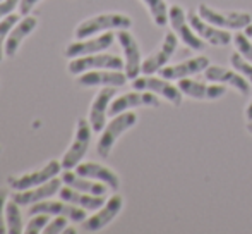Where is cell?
Returning <instances> with one entry per match:
<instances>
[{
	"label": "cell",
	"mask_w": 252,
	"mask_h": 234,
	"mask_svg": "<svg viewBox=\"0 0 252 234\" xmlns=\"http://www.w3.org/2000/svg\"><path fill=\"white\" fill-rule=\"evenodd\" d=\"M76 172L84 177H90V179L100 181V183L106 184L110 190L117 191L120 188V177L117 172H113L110 167L101 165L98 162H84V164H77Z\"/></svg>",
	"instance_id": "603a6c76"
},
{
	"label": "cell",
	"mask_w": 252,
	"mask_h": 234,
	"mask_svg": "<svg viewBox=\"0 0 252 234\" xmlns=\"http://www.w3.org/2000/svg\"><path fill=\"white\" fill-rule=\"evenodd\" d=\"M187 19H189L190 26L194 28V31L199 35L206 43L213 45V47H228L233 41V37L232 33H228V30L209 24L208 21L202 19L199 14H196L194 9L187 12Z\"/></svg>",
	"instance_id": "ba28073f"
},
{
	"label": "cell",
	"mask_w": 252,
	"mask_h": 234,
	"mask_svg": "<svg viewBox=\"0 0 252 234\" xmlns=\"http://www.w3.org/2000/svg\"><path fill=\"white\" fill-rule=\"evenodd\" d=\"M38 2H41V0H21L19 12L23 14V16H28V14L34 9V5H38Z\"/></svg>",
	"instance_id": "e575fe53"
},
{
	"label": "cell",
	"mask_w": 252,
	"mask_h": 234,
	"mask_svg": "<svg viewBox=\"0 0 252 234\" xmlns=\"http://www.w3.org/2000/svg\"><path fill=\"white\" fill-rule=\"evenodd\" d=\"M67 226H69V219H67L65 215H53V219L47 224V228L43 229V233H47V234L63 233Z\"/></svg>",
	"instance_id": "1f68e13d"
},
{
	"label": "cell",
	"mask_w": 252,
	"mask_h": 234,
	"mask_svg": "<svg viewBox=\"0 0 252 234\" xmlns=\"http://www.w3.org/2000/svg\"><path fill=\"white\" fill-rule=\"evenodd\" d=\"M59 195L63 201H69V203H72V205H77V207L84 208V210H98V208L105 205V198L103 196L74 190V188L67 186V184H63V186L60 188Z\"/></svg>",
	"instance_id": "d4e9b609"
},
{
	"label": "cell",
	"mask_w": 252,
	"mask_h": 234,
	"mask_svg": "<svg viewBox=\"0 0 252 234\" xmlns=\"http://www.w3.org/2000/svg\"><path fill=\"white\" fill-rule=\"evenodd\" d=\"M62 183L67 184V186L74 188V190L84 191V193L90 195H98V196H105L106 191H108V186L106 184L100 183V181L90 179V177H84L77 172H72L70 169H63L62 171Z\"/></svg>",
	"instance_id": "cb8c5ba5"
},
{
	"label": "cell",
	"mask_w": 252,
	"mask_h": 234,
	"mask_svg": "<svg viewBox=\"0 0 252 234\" xmlns=\"http://www.w3.org/2000/svg\"><path fill=\"white\" fill-rule=\"evenodd\" d=\"M115 93H117L115 86H103V90L98 91L96 97L91 102L88 120H90L93 131H96V133H101L103 127L106 126V114H108L110 104H112Z\"/></svg>",
	"instance_id": "e0dca14e"
},
{
	"label": "cell",
	"mask_w": 252,
	"mask_h": 234,
	"mask_svg": "<svg viewBox=\"0 0 252 234\" xmlns=\"http://www.w3.org/2000/svg\"><path fill=\"white\" fill-rule=\"evenodd\" d=\"M136 122H137V114H134V112H130V111H126L119 116H113V119L103 127L100 138H98V143H96L98 155L103 158L108 157L113 145L117 143V140H119L127 129H130Z\"/></svg>",
	"instance_id": "7a4b0ae2"
},
{
	"label": "cell",
	"mask_w": 252,
	"mask_h": 234,
	"mask_svg": "<svg viewBox=\"0 0 252 234\" xmlns=\"http://www.w3.org/2000/svg\"><path fill=\"white\" fill-rule=\"evenodd\" d=\"M230 64H232V67L237 71V73L242 74V76L252 84V64L249 62V60H246L242 55L239 54V52L235 50L232 55H230Z\"/></svg>",
	"instance_id": "83f0119b"
},
{
	"label": "cell",
	"mask_w": 252,
	"mask_h": 234,
	"mask_svg": "<svg viewBox=\"0 0 252 234\" xmlns=\"http://www.w3.org/2000/svg\"><path fill=\"white\" fill-rule=\"evenodd\" d=\"M208 66H209V59L201 55V57L187 59L186 62L175 64V66H165L159 71V76L170 81H179V79H184V78L194 76V74L204 73Z\"/></svg>",
	"instance_id": "44dd1931"
},
{
	"label": "cell",
	"mask_w": 252,
	"mask_h": 234,
	"mask_svg": "<svg viewBox=\"0 0 252 234\" xmlns=\"http://www.w3.org/2000/svg\"><path fill=\"white\" fill-rule=\"evenodd\" d=\"M132 88L136 90H146V91H153V93L159 95L165 100H168L172 105L175 107H180L182 105V91H180L179 86L170 83V79H165V78H156L151 76V74H144V76H137L136 79H132Z\"/></svg>",
	"instance_id": "8992f818"
},
{
	"label": "cell",
	"mask_w": 252,
	"mask_h": 234,
	"mask_svg": "<svg viewBox=\"0 0 252 234\" xmlns=\"http://www.w3.org/2000/svg\"><path fill=\"white\" fill-rule=\"evenodd\" d=\"M127 74L115 69H94L83 73L77 78V84L81 86H115L120 88L127 83Z\"/></svg>",
	"instance_id": "ac0fdd59"
},
{
	"label": "cell",
	"mask_w": 252,
	"mask_h": 234,
	"mask_svg": "<svg viewBox=\"0 0 252 234\" xmlns=\"http://www.w3.org/2000/svg\"><path fill=\"white\" fill-rule=\"evenodd\" d=\"M141 2L146 5V9L150 10V16L153 23L156 26L163 28L168 24V7H166L165 0H141Z\"/></svg>",
	"instance_id": "4316f807"
},
{
	"label": "cell",
	"mask_w": 252,
	"mask_h": 234,
	"mask_svg": "<svg viewBox=\"0 0 252 234\" xmlns=\"http://www.w3.org/2000/svg\"><path fill=\"white\" fill-rule=\"evenodd\" d=\"M21 17L17 16V14H9L7 17H3V19H0V60L5 54H3V47H5V40L7 37H9L10 30H12L14 24L19 21Z\"/></svg>",
	"instance_id": "f1b7e54d"
},
{
	"label": "cell",
	"mask_w": 252,
	"mask_h": 234,
	"mask_svg": "<svg viewBox=\"0 0 252 234\" xmlns=\"http://www.w3.org/2000/svg\"><path fill=\"white\" fill-rule=\"evenodd\" d=\"M117 40L124 52V73L129 79H136L141 74V66H143L139 43L132 37V33H129V30H119Z\"/></svg>",
	"instance_id": "30bf717a"
},
{
	"label": "cell",
	"mask_w": 252,
	"mask_h": 234,
	"mask_svg": "<svg viewBox=\"0 0 252 234\" xmlns=\"http://www.w3.org/2000/svg\"><path fill=\"white\" fill-rule=\"evenodd\" d=\"M65 234H74V233H77V229H74V228H65V231H63Z\"/></svg>",
	"instance_id": "74e56055"
},
{
	"label": "cell",
	"mask_w": 252,
	"mask_h": 234,
	"mask_svg": "<svg viewBox=\"0 0 252 234\" xmlns=\"http://www.w3.org/2000/svg\"><path fill=\"white\" fill-rule=\"evenodd\" d=\"M132 26V19L126 14L120 12H108V14H98L90 19L83 21L74 31L76 40H83V38L94 37L98 33H105V31H119V30H130Z\"/></svg>",
	"instance_id": "6da1fadb"
},
{
	"label": "cell",
	"mask_w": 252,
	"mask_h": 234,
	"mask_svg": "<svg viewBox=\"0 0 252 234\" xmlns=\"http://www.w3.org/2000/svg\"><path fill=\"white\" fill-rule=\"evenodd\" d=\"M233 43H235L237 52L252 64V41H251V38L247 37L246 33H237L235 37H233Z\"/></svg>",
	"instance_id": "f546056e"
},
{
	"label": "cell",
	"mask_w": 252,
	"mask_h": 234,
	"mask_svg": "<svg viewBox=\"0 0 252 234\" xmlns=\"http://www.w3.org/2000/svg\"><path fill=\"white\" fill-rule=\"evenodd\" d=\"M197 14L202 17L204 21H208L213 26L223 28V30L228 31H239V30H246L247 26L252 23V14L249 12H221V10L211 9L206 3H199L197 7Z\"/></svg>",
	"instance_id": "3957f363"
},
{
	"label": "cell",
	"mask_w": 252,
	"mask_h": 234,
	"mask_svg": "<svg viewBox=\"0 0 252 234\" xmlns=\"http://www.w3.org/2000/svg\"><path fill=\"white\" fill-rule=\"evenodd\" d=\"M34 214H50V215H65L70 222L74 224H81L86 221V210L77 205H72L69 201H53V200H43L38 203L31 205L30 215Z\"/></svg>",
	"instance_id": "5bb4252c"
},
{
	"label": "cell",
	"mask_w": 252,
	"mask_h": 234,
	"mask_svg": "<svg viewBox=\"0 0 252 234\" xmlns=\"http://www.w3.org/2000/svg\"><path fill=\"white\" fill-rule=\"evenodd\" d=\"M113 33H101V35H94L90 38H83V40H76L70 45H67L65 48V57L67 59H76V57H83V55H91V54H100L105 52L106 48H110L113 45Z\"/></svg>",
	"instance_id": "9a60e30c"
},
{
	"label": "cell",
	"mask_w": 252,
	"mask_h": 234,
	"mask_svg": "<svg viewBox=\"0 0 252 234\" xmlns=\"http://www.w3.org/2000/svg\"><path fill=\"white\" fill-rule=\"evenodd\" d=\"M5 224H7V233L10 234H21L24 231L21 205L17 201H14L12 198L5 205Z\"/></svg>",
	"instance_id": "484cf974"
},
{
	"label": "cell",
	"mask_w": 252,
	"mask_h": 234,
	"mask_svg": "<svg viewBox=\"0 0 252 234\" xmlns=\"http://www.w3.org/2000/svg\"><path fill=\"white\" fill-rule=\"evenodd\" d=\"M177 86L180 88L184 95H187L189 98H196V100H218L226 93L225 84H206L201 81L190 79V78L179 79Z\"/></svg>",
	"instance_id": "ffe728a7"
},
{
	"label": "cell",
	"mask_w": 252,
	"mask_h": 234,
	"mask_svg": "<svg viewBox=\"0 0 252 234\" xmlns=\"http://www.w3.org/2000/svg\"><path fill=\"white\" fill-rule=\"evenodd\" d=\"M36 26H38V19H36V17H33V16L21 17V19L12 26L9 37H7L5 47H3V54H5L7 57H14V55L17 54V50H19L23 40L26 37H30Z\"/></svg>",
	"instance_id": "7402d4cb"
},
{
	"label": "cell",
	"mask_w": 252,
	"mask_h": 234,
	"mask_svg": "<svg viewBox=\"0 0 252 234\" xmlns=\"http://www.w3.org/2000/svg\"><path fill=\"white\" fill-rule=\"evenodd\" d=\"M48 222H50V214H34V215H31V219H30V222H28L24 233L38 234L47 228Z\"/></svg>",
	"instance_id": "4dcf8cb0"
},
{
	"label": "cell",
	"mask_w": 252,
	"mask_h": 234,
	"mask_svg": "<svg viewBox=\"0 0 252 234\" xmlns=\"http://www.w3.org/2000/svg\"><path fill=\"white\" fill-rule=\"evenodd\" d=\"M124 207V198L120 195H113L105 201L103 207L98 208V212L91 217H86V221L81 222L84 233H98L101 231L105 226H108L117 215L120 214Z\"/></svg>",
	"instance_id": "7c38bea8"
},
{
	"label": "cell",
	"mask_w": 252,
	"mask_h": 234,
	"mask_svg": "<svg viewBox=\"0 0 252 234\" xmlns=\"http://www.w3.org/2000/svg\"><path fill=\"white\" fill-rule=\"evenodd\" d=\"M69 73L77 76V74L88 73V71L94 69H115V71H124V59H120L119 55L112 54H91V55H83V57L70 59L69 62Z\"/></svg>",
	"instance_id": "52a82bcc"
},
{
	"label": "cell",
	"mask_w": 252,
	"mask_h": 234,
	"mask_svg": "<svg viewBox=\"0 0 252 234\" xmlns=\"http://www.w3.org/2000/svg\"><path fill=\"white\" fill-rule=\"evenodd\" d=\"M62 162L59 160H50L45 164V167H41L40 171H33L30 174H23L19 177H9V186L16 191H23L28 188L40 186V184L47 183V181L57 177V174L62 172Z\"/></svg>",
	"instance_id": "2e32d148"
},
{
	"label": "cell",
	"mask_w": 252,
	"mask_h": 234,
	"mask_svg": "<svg viewBox=\"0 0 252 234\" xmlns=\"http://www.w3.org/2000/svg\"><path fill=\"white\" fill-rule=\"evenodd\" d=\"M168 23L172 26V31L187 48L196 52H202L206 48V41L194 31V28L190 26L189 19H187V14L184 12L180 5H172L168 12Z\"/></svg>",
	"instance_id": "5b68a950"
},
{
	"label": "cell",
	"mask_w": 252,
	"mask_h": 234,
	"mask_svg": "<svg viewBox=\"0 0 252 234\" xmlns=\"http://www.w3.org/2000/svg\"><path fill=\"white\" fill-rule=\"evenodd\" d=\"M19 2L21 0H0V19L12 14V10L19 7Z\"/></svg>",
	"instance_id": "836d02e7"
},
{
	"label": "cell",
	"mask_w": 252,
	"mask_h": 234,
	"mask_svg": "<svg viewBox=\"0 0 252 234\" xmlns=\"http://www.w3.org/2000/svg\"><path fill=\"white\" fill-rule=\"evenodd\" d=\"M7 198H9V191H7V188H0V234L7 233V224H5Z\"/></svg>",
	"instance_id": "d6a6232c"
},
{
	"label": "cell",
	"mask_w": 252,
	"mask_h": 234,
	"mask_svg": "<svg viewBox=\"0 0 252 234\" xmlns=\"http://www.w3.org/2000/svg\"><path fill=\"white\" fill-rule=\"evenodd\" d=\"M244 31H246V35H247V37H249L251 40H252V23H251L249 26H247V28H246V30H244Z\"/></svg>",
	"instance_id": "8d00e7d4"
},
{
	"label": "cell",
	"mask_w": 252,
	"mask_h": 234,
	"mask_svg": "<svg viewBox=\"0 0 252 234\" xmlns=\"http://www.w3.org/2000/svg\"><path fill=\"white\" fill-rule=\"evenodd\" d=\"M60 188H62V179L59 177H53V179L47 181V183L40 184V186H34V188H28V190H23V191H16L12 195V200L17 201L21 207H26V205H34L38 201H43V200H48L52 198L55 193H59Z\"/></svg>",
	"instance_id": "d6986e66"
},
{
	"label": "cell",
	"mask_w": 252,
	"mask_h": 234,
	"mask_svg": "<svg viewBox=\"0 0 252 234\" xmlns=\"http://www.w3.org/2000/svg\"><path fill=\"white\" fill-rule=\"evenodd\" d=\"M246 117H247V120H252V100L246 109Z\"/></svg>",
	"instance_id": "d590c367"
},
{
	"label": "cell",
	"mask_w": 252,
	"mask_h": 234,
	"mask_svg": "<svg viewBox=\"0 0 252 234\" xmlns=\"http://www.w3.org/2000/svg\"><path fill=\"white\" fill-rule=\"evenodd\" d=\"M136 107H159V100L156 97V93L146 90H137V91H130V93L120 95V97L113 98L112 104L108 109V116H119L126 111Z\"/></svg>",
	"instance_id": "8fae6325"
},
{
	"label": "cell",
	"mask_w": 252,
	"mask_h": 234,
	"mask_svg": "<svg viewBox=\"0 0 252 234\" xmlns=\"http://www.w3.org/2000/svg\"><path fill=\"white\" fill-rule=\"evenodd\" d=\"M179 37L173 31L166 33L165 38H163V43L153 52L150 57L143 60L141 74H156L165 66H168L170 59H172V55L175 54L177 47H179Z\"/></svg>",
	"instance_id": "9c48e42d"
},
{
	"label": "cell",
	"mask_w": 252,
	"mask_h": 234,
	"mask_svg": "<svg viewBox=\"0 0 252 234\" xmlns=\"http://www.w3.org/2000/svg\"><path fill=\"white\" fill-rule=\"evenodd\" d=\"M247 131L252 134V120H249V124H247Z\"/></svg>",
	"instance_id": "f35d334b"
},
{
	"label": "cell",
	"mask_w": 252,
	"mask_h": 234,
	"mask_svg": "<svg viewBox=\"0 0 252 234\" xmlns=\"http://www.w3.org/2000/svg\"><path fill=\"white\" fill-rule=\"evenodd\" d=\"M204 78L211 83H220L225 86L232 88V90L239 91L240 95L247 97L251 93V83L242 76L240 73H237L235 69H226L221 66H211L209 64L204 71Z\"/></svg>",
	"instance_id": "4fadbf2b"
},
{
	"label": "cell",
	"mask_w": 252,
	"mask_h": 234,
	"mask_svg": "<svg viewBox=\"0 0 252 234\" xmlns=\"http://www.w3.org/2000/svg\"><path fill=\"white\" fill-rule=\"evenodd\" d=\"M91 134H93V127H91L88 119H77L76 122V133H74V140L70 143L69 150L63 154L62 157V167L63 169H76L81 158L86 155L88 148L91 143Z\"/></svg>",
	"instance_id": "277c9868"
}]
</instances>
